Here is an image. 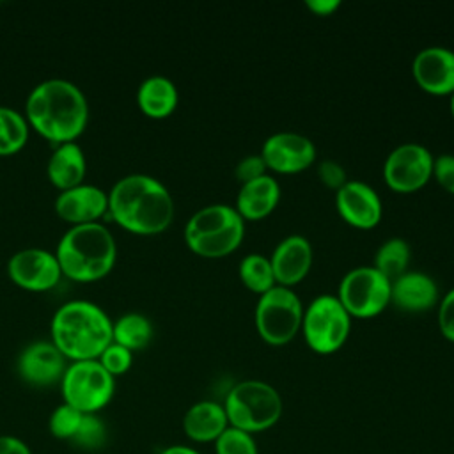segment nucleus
<instances>
[{
	"instance_id": "nucleus-1",
	"label": "nucleus",
	"mask_w": 454,
	"mask_h": 454,
	"mask_svg": "<svg viewBox=\"0 0 454 454\" xmlns=\"http://www.w3.org/2000/svg\"><path fill=\"white\" fill-rule=\"evenodd\" d=\"M25 119L34 131L57 145L74 142L87 128L89 103L73 82L50 78L30 90Z\"/></svg>"
},
{
	"instance_id": "nucleus-2",
	"label": "nucleus",
	"mask_w": 454,
	"mask_h": 454,
	"mask_svg": "<svg viewBox=\"0 0 454 454\" xmlns=\"http://www.w3.org/2000/svg\"><path fill=\"white\" fill-rule=\"evenodd\" d=\"M112 220L128 232L153 236L163 232L174 218V200L167 186L147 174L121 177L108 193Z\"/></svg>"
},
{
	"instance_id": "nucleus-3",
	"label": "nucleus",
	"mask_w": 454,
	"mask_h": 454,
	"mask_svg": "<svg viewBox=\"0 0 454 454\" xmlns=\"http://www.w3.org/2000/svg\"><path fill=\"white\" fill-rule=\"evenodd\" d=\"M114 323L108 314L89 300H71L57 309L50 333L55 348L71 362L98 360L112 342Z\"/></svg>"
},
{
	"instance_id": "nucleus-4",
	"label": "nucleus",
	"mask_w": 454,
	"mask_h": 454,
	"mask_svg": "<svg viewBox=\"0 0 454 454\" xmlns=\"http://www.w3.org/2000/svg\"><path fill=\"white\" fill-rule=\"evenodd\" d=\"M55 257L64 277L74 282H96L115 266V238L101 222L71 225L62 234Z\"/></svg>"
},
{
	"instance_id": "nucleus-5",
	"label": "nucleus",
	"mask_w": 454,
	"mask_h": 454,
	"mask_svg": "<svg viewBox=\"0 0 454 454\" xmlns=\"http://www.w3.org/2000/svg\"><path fill=\"white\" fill-rule=\"evenodd\" d=\"M245 236V220L236 207L211 204L195 211L184 225L186 247L207 259L225 257L234 252Z\"/></svg>"
},
{
	"instance_id": "nucleus-6",
	"label": "nucleus",
	"mask_w": 454,
	"mask_h": 454,
	"mask_svg": "<svg viewBox=\"0 0 454 454\" xmlns=\"http://www.w3.org/2000/svg\"><path fill=\"white\" fill-rule=\"evenodd\" d=\"M282 397L277 388L261 380L236 383L223 401L229 426L250 434L273 427L282 417Z\"/></svg>"
},
{
	"instance_id": "nucleus-7",
	"label": "nucleus",
	"mask_w": 454,
	"mask_h": 454,
	"mask_svg": "<svg viewBox=\"0 0 454 454\" xmlns=\"http://www.w3.org/2000/svg\"><path fill=\"white\" fill-rule=\"evenodd\" d=\"M309 348L319 355L335 353L344 346L351 330V316L337 296L319 294L305 309L301 319Z\"/></svg>"
},
{
	"instance_id": "nucleus-8",
	"label": "nucleus",
	"mask_w": 454,
	"mask_h": 454,
	"mask_svg": "<svg viewBox=\"0 0 454 454\" xmlns=\"http://www.w3.org/2000/svg\"><path fill=\"white\" fill-rule=\"evenodd\" d=\"M303 307L291 287L275 286L261 294L255 305V328L271 346H284L301 328Z\"/></svg>"
},
{
	"instance_id": "nucleus-9",
	"label": "nucleus",
	"mask_w": 454,
	"mask_h": 454,
	"mask_svg": "<svg viewBox=\"0 0 454 454\" xmlns=\"http://www.w3.org/2000/svg\"><path fill=\"white\" fill-rule=\"evenodd\" d=\"M64 403L82 413H98L114 397L115 378L98 360L71 362L60 380Z\"/></svg>"
},
{
	"instance_id": "nucleus-10",
	"label": "nucleus",
	"mask_w": 454,
	"mask_h": 454,
	"mask_svg": "<svg viewBox=\"0 0 454 454\" xmlns=\"http://www.w3.org/2000/svg\"><path fill=\"white\" fill-rule=\"evenodd\" d=\"M337 298L351 317H374L390 303V280L374 266H358L342 277Z\"/></svg>"
},
{
	"instance_id": "nucleus-11",
	"label": "nucleus",
	"mask_w": 454,
	"mask_h": 454,
	"mask_svg": "<svg viewBox=\"0 0 454 454\" xmlns=\"http://www.w3.org/2000/svg\"><path fill=\"white\" fill-rule=\"evenodd\" d=\"M433 154L420 144L397 145L383 163V179L388 188L410 193L422 188L433 176Z\"/></svg>"
},
{
	"instance_id": "nucleus-12",
	"label": "nucleus",
	"mask_w": 454,
	"mask_h": 454,
	"mask_svg": "<svg viewBox=\"0 0 454 454\" xmlns=\"http://www.w3.org/2000/svg\"><path fill=\"white\" fill-rule=\"evenodd\" d=\"M7 275L18 287L43 293L59 284L62 271L55 254L43 248H23L9 257Z\"/></svg>"
},
{
	"instance_id": "nucleus-13",
	"label": "nucleus",
	"mask_w": 454,
	"mask_h": 454,
	"mask_svg": "<svg viewBox=\"0 0 454 454\" xmlns=\"http://www.w3.org/2000/svg\"><path fill=\"white\" fill-rule=\"evenodd\" d=\"M261 156L270 170L278 174H296L314 163L316 147L305 135L278 131L266 138Z\"/></svg>"
},
{
	"instance_id": "nucleus-14",
	"label": "nucleus",
	"mask_w": 454,
	"mask_h": 454,
	"mask_svg": "<svg viewBox=\"0 0 454 454\" xmlns=\"http://www.w3.org/2000/svg\"><path fill=\"white\" fill-rule=\"evenodd\" d=\"M18 374L32 387H50L60 383L67 364L66 356L51 340H35L18 356Z\"/></svg>"
},
{
	"instance_id": "nucleus-15",
	"label": "nucleus",
	"mask_w": 454,
	"mask_h": 454,
	"mask_svg": "<svg viewBox=\"0 0 454 454\" xmlns=\"http://www.w3.org/2000/svg\"><path fill=\"white\" fill-rule=\"evenodd\" d=\"M335 207L349 225L358 229L378 225L383 215L378 192L371 184L355 179H348L346 184L335 192Z\"/></svg>"
},
{
	"instance_id": "nucleus-16",
	"label": "nucleus",
	"mask_w": 454,
	"mask_h": 454,
	"mask_svg": "<svg viewBox=\"0 0 454 454\" xmlns=\"http://www.w3.org/2000/svg\"><path fill=\"white\" fill-rule=\"evenodd\" d=\"M108 211V193L99 186L82 183L64 190L55 199V213L71 225L94 223Z\"/></svg>"
},
{
	"instance_id": "nucleus-17",
	"label": "nucleus",
	"mask_w": 454,
	"mask_h": 454,
	"mask_svg": "<svg viewBox=\"0 0 454 454\" xmlns=\"http://www.w3.org/2000/svg\"><path fill=\"white\" fill-rule=\"evenodd\" d=\"M411 74L420 89L431 94L454 92V51L443 46L420 50L411 62Z\"/></svg>"
},
{
	"instance_id": "nucleus-18",
	"label": "nucleus",
	"mask_w": 454,
	"mask_h": 454,
	"mask_svg": "<svg viewBox=\"0 0 454 454\" xmlns=\"http://www.w3.org/2000/svg\"><path fill=\"white\" fill-rule=\"evenodd\" d=\"M270 262L277 286L291 287L309 273L312 264V247L305 236L291 234L275 247Z\"/></svg>"
},
{
	"instance_id": "nucleus-19",
	"label": "nucleus",
	"mask_w": 454,
	"mask_h": 454,
	"mask_svg": "<svg viewBox=\"0 0 454 454\" xmlns=\"http://www.w3.org/2000/svg\"><path fill=\"white\" fill-rule=\"evenodd\" d=\"M390 301L406 312H424L438 301V286L427 273L406 271L390 284Z\"/></svg>"
},
{
	"instance_id": "nucleus-20",
	"label": "nucleus",
	"mask_w": 454,
	"mask_h": 454,
	"mask_svg": "<svg viewBox=\"0 0 454 454\" xmlns=\"http://www.w3.org/2000/svg\"><path fill=\"white\" fill-rule=\"evenodd\" d=\"M227 427L229 420L223 404L209 399L192 404L183 417L184 434L197 443H215Z\"/></svg>"
},
{
	"instance_id": "nucleus-21",
	"label": "nucleus",
	"mask_w": 454,
	"mask_h": 454,
	"mask_svg": "<svg viewBox=\"0 0 454 454\" xmlns=\"http://www.w3.org/2000/svg\"><path fill=\"white\" fill-rule=\"evenodd\" d=\"M280 200V186L270 174L243 183L236 197V211L243 220H261L268 216Z\"/></svg>"
},
{
	"instance_id": "nucleus-22",
	"label": "nucleus",
	"mask_w": 454,
	"mask_h": 454,
	"mask_svg": "<svg viewBox=\"0 0 454 454\" xmlns=\"http://www.w3.org/2000/svg\"><path fill=\"white\" fill-rule=\"evenodd\" d=\"M46 174L59 192L82 184L87 174V160L82 147L76 142L59 144L48 160Z\"/></svg>"
},
{
	"instance_id": "nucleus-23",
	"label": "nucleus",
	"mask_w": 454,
	"mask_h": 454,
	"mask_svg": "<svg viewBox=\"0 0 454 454\" xmlns=\"http://www.w3.org/2000/svg\"><path fill=\"white\" fill-rule=\"evenodd\" d=\"M179 101L177 89L174 82L167 76H149L145 78L137 90V105L151 119L168 117Z\"/></svg>"
},
{
	"instance_id": "nucleus-24",
	"label": "nucleus",
	"mask_w": 454,
	"mask_h": 454,
	"mask_svg": "<svg viewBox=\"0 0 454 454\" xmlns=\"http://www.w3.org/2000/svg\"><path fill=\"white\" fill-rule=\"evenodd\" d=\"M153 339V325L140 312H126L115 319L112 340L124 346L131 353L145 348Z\"/></svg>"
},
{
	"instance_id": "nucleus-25",
	"label": "nucleus",
	"mask_w": 454,
	"mask_h": 454,
	"mask_svg": "<svg viewBox=\"0 0 454 454\" xmlns=\"http://www.w3.org/2000/svg\"><path fill=\"white\" fill-rule=\"evenodd\" d=\"M410 245L403 238L385 239L374 254V268L390 280V284L408 271L410 264Z\"/></svg>"
},
{
	"instance_id": "nucleus-26",
	"label": "nucleus",
	"mask_w": 454,
	"mask_h": 454,
	"mask_svg": "<svg viewBox=\"0 0 454 454\" xmlns=\"http://www.w3.org/2000/svg\"><path fill=\"white\" fill-rule=\"evenodd\" d=\"M30 126L25 114L14 108L0 106V156L20 153L28 142Z\"/></svg>"
},
{
	"instance_id": "nucleus-27",
	"label": "nucleus",
	"mask_w": 454,
	"mask_h": 454,
	"mask_svg": "<svg viewBox=\"0 0 454 454\" xmlns=\"http://www.w3.org/2000/svg\"><path fill=\"white\" fill-rule=\"evenodd\" d=\"M239 278L245 284V287L257 294H264L266 291L277 286L270 257H264L261 254H248L241 259Z\"/></svg>"
},
{
	"instance_id": "nucleus-28",
	"label": "nucleus",
	"mask_w": 454,
	"mask_h": 454,
	"mask_svg": "<svg viewBox=\"0 0 454 454\" xmlns=\"http://www.w3.org/2000/svg\"><path fill=\"white\" fill-rule=\"evenodd\" d=\"M85 413L74 410L73 406L62 403L60 406H57L51 415H50V420H48V429L51 433L53 438L57 440H66V442H71L82 424V419H83Z\"/></svg>"
},
{
	"instance_id": "nucleus-29",
	"label": "nucleus",
	"mask_w": 454,
	"mask_h": 454,
	"mask_svg": "<svg viewBox=\"0 0 454 454\" xmlns=\"http://www.w3.org/2000/svg\"><path fill=\"white\" fill-rule=\"evenodd\" d=\"M215 454H259V449L254 434L229 426L215 442Z\"/></svg>"
},
{
	"instance_id": "nucleus-30",
	"label": "nucleus",
	"mask_w": 454,
	"mask_h": 454,
	"mask_svg": "<svg viewBox=\"0 0 454 454\" xmlns=\"http://www.w3.org/2000/svg\"><path fill=\"white\" fill-rule=\"evenodd\" d=\"M105 438H106V429L103 420L96 413H85L71 443L87 450H94L103 447Z\"/></svg>"
},
{
	"instance_id": "nucleus-31",
	"label": "nucleus",
	"mask_w": 454,
	"mask_h": 454,
	"mask_svg": "<svg viewBox=\"0 0 454 454\" xmlns=\"http://www.w3.org/2000/svg\"><path fill=\"white\" fill-rule=\"evenodd\" d=\"M98 362L103 365V369L110 374V376H121L124 372L129 371L131 364H133V355L129 349H126L124 346L117 344V342H110L103 353L99 355Z\"/></svg>"
},
{
	"instance_id": "nucleus-32",
	"label": "nucleus",
	"mask_w": 454,
	"mask_h": 454,
	"mask_svg": "<svg viewBox=\"0 0 454 454\" xmlns=\"http://www.w3.org/2000/svg\"><path fill=\"white\" fill-rule=\"evenodd\" d=\"M317 176L321 179V183L326 186V188H332V190H339L340 186L346 184L348 177H346V170L340 163L333 161V160H323L319 161L317 165Z\"/></svg>"
},
{
	"instance_id": "nucleus-33",
	"label": "nucleus",
	"mask_w": 454,
	"mask_h": 454,
	"mask_svg": "<svg viewBox=\"0 0 454 454\" xmlns=\"http://www.w3.org/2000/svg\"><path fill=\"white\" fill-rule=\"evenodd\" d=\"M268 167L262 160L261 154H250V156H245L243 160H239V163L236 165V177L243 183H248V181H254L257 177H262L266 174Z\"/></svg>"
},
{
	"instance_id": "nucleus-34",
	"label": "nucleus",
	"mask_w": 454,
	"mask_h": 454,
	"mask_svg": "<svg viewBox=\"0 0 454 454\" xmlns=\"http://www.w3.org/2000/svg\"><path fill=\"white\" fill-rule=\"evenodd\" d=\"M433 176L438 184L454 193V154H440L433 160Z\"/></svg>"
},
{
	"instance_id": "nucleus-35",
	"label": "nucleus",
	"mask_w": 454,
	"mask_h": 454,
	"mask_svg": "<svg viewBox=\"0 0 454 454\" xmlns=\"http://www.w3.org/2000/svg\"><path fill=\"white\" fill-rule=\"evenodd\" d=\"M438 326L443 337L454 342V287L440 300Z\"/></svg>"
},
{
	"instance_id": "nucleus-36",
	"label": "nucleus",
	"mask_w": 454,
	"mask_h": 454,
	"mask_svg": "<svg viewBox=\"0 0 454 454\" xmlns=\"http://www.w3.org/2000/svg\"><path fill=\"white\" fill-rule=\"evenodd\" d=\"M0 454H32V450L23 440L12 434H0Z\"/></svg>"
},
{
	"instance_id": "nucleus-37",
	"label": "nucleus",
	"mask_w": 454,
	"mask_h": 454,
	"mask_svg": "<svg viewBox=\"0 0 454 454\" xmlns=\"http://www.w3.org/2000/svg\"><path fill=\"white\" fill-rule=\"evenodd\" d=\"M305 5L317 16H330L340 7V0H307Z\"/></svg>"
},
{
	"instance_id": "nucleus-38",
	"label": "nucleus",
	"mask_w": 454,
	"mask_h": 454,
	"mask_svg": "<svg viewBox=\"0 0 454 454\" xmlns=\"http://www.w3.org/2000/svg\"><path fill=\"white\" fill-rule=\"evenodd\" d=\"M160 454H202V452L188 445H170V447H165Z\"/></svg>"
},
{
	"instance_id": "nucleus-39",
	"label": "nucleus",
	"mask_w": 454,
	"mask_h": 454,
	"mask_svg": "<svg viewBox=\"0 0 454 454\" xmlns=\"http://www.w3.org/2000/svg\"><path fill=\"white\" fill-rule=\"evenodd\" d=\"M450 112H452V117H454V92L450 94Z\"/></svg>"
}]
</instances>
